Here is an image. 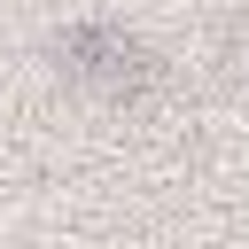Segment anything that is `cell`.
<instances>
[{
    "label": "cell",
    "instance_id": "6da1fadb",
    "mask_svg": "<svg viewBox=\"0 0 249 249\" xmlns=\"http://www.w3.org/2000/svg\"><path fill=\"white\" fill-rule=\"evenodd\" d=\"M62 70L93 93H140L148 86V47L117 23H78V31H62Z\"/></svg>",
    "mask_w": 249,
    "mask_h": 249
}]
</instances>
